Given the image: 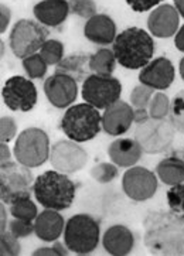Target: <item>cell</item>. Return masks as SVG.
Here are the masks:
<instances>
[{"label":"cell","instance_id":"8d00e7d4","mask_svg":"<svg viewBox=\"0 0 184 256\" xmlns=\"http://www.w3.org/2000/svg\"><path fill=\"white\" fill-rule=\"evenodd\" d=\"M17 138V122L12 116H2L0 119V140L8 143Z\"/></svg>","mask_w":184,"mask_h":256},{"label":"cell","instance_id":"4dcf8cb0","mask_svg":"<svg viewBox=\"0 0 184 256\" xmlns=\"http://www.w3.org/2000/svg\"><path fill=\"white\" fill-rule=\"evenodd\" d=\"M168 119L173 124L177 132L184 134V90L178 92L172 100Z\"/></svg>","mask_w":184,"mask_h":256},{"label":"cell","instance_id":"f546056e","mask_svg":"<svg viewBox=\"0 0 184 256\" xmlns=\"http://www.w3.org/2000/svg\"><path fill=\"white\" fill-rule=\"evenodd\" d=\"M119 176V167L115 163H98L91 168V177L100 184L112 182Z\"/></svg>","mask_w":184,"mask_h":256},{"label":"cell","instance_id":"f35d334b","mask_svg":"<svg viewBox=\"0 0 184 256\" xmlns=\"http://www.w3.org/2000/svg\"><path fill=\"white\" fill-rule=\"evenodd\" d=\"M10 20H12V10L6 4L2 3V6H0V33H6L8 24H10Z\"/></svg>","mask_w":184,"mask_h":256},{"label":"cell","instance_id":"bcb514c9","mask_svg":"<svg viewBox=\"0 0 184 256\" xmlns=\"http://www.w3.org/2000/svg\"><path fill=\"white\" fill-rule=\"evenodd\" d=\"M174 3V8L178 12V14L184 18V0H173Z\"/></svg>","mask_w":184,"mask_h":256},{"label":"cell","instance_id":"ab89813d","mask_svg":"<svg viewBox=\"0 0 184 256\" xmlns=\"http://www.w3.org/2000/svg\"><path fill=\"white\" fill-rule=\"evenodd\" d=\"M13 156L14 153L10 150L8 143H3L0 144V160H2V164H6L8 162H13Z\"/></svg>","mask_w":184,"mask_h":256},{"label":"cell","instance_id":"7c38bea8","mask_svg":"<svg viewBox=\"0 0 184 256\" xmlns=\"http://www.w3.org/2000/svg\"><path fill=\"white\" fill-rule=\"evenodd\" d=\"M50 163L54 170L71 176L86 166L88 153L78 142L58 140L51 146Z\"/></svg>","mask_w":184,"mask_h":256},{"label":"cell","instance_id":"7a4b0ae2","mask_svg":"<svg viewBox=\"0 0 184 256\" xmlns=\"http://www.w3.org/2000/svg\"><path fill=\"white\" fill-rule=\"evenodd\" d=\"M112 50L119 66L126 70H142L152 61L154 42L152 34L140 27H128L118 34Z\"/></svg>","mask_w":184,"mask_h":256},{"label":"cell","instance_id":"9a60e30c","mask_svg":"<svg viewBox=\"0 0 184 256\" xmlns=\"http://www.w3.org/2000/svg\"><path fill=\"white\" fill-rule=\"evenodd\" d=\"M134 122V109L125 100H116L104 109L102 130L109 136H122L128 133Z\"/></svg>","mask_w":184,"mask_h":256},{"label":"cell","instance_id":"4316f807","mask_svg":"<svg viewBox=\"0 0 184 256\" xmlns=\"http://www.w3.org/2000/svg\"><path fill=\"white\" fill-rule=\"evenodd\" d=\"M22 66H23L27 78H30V80H42L48 70V64L44 61L40 52H36V54L23 58Z\"/></svg>","mask_w":184,"mask_h":256},{"label":"cell","instance_id":"ac0fdd59","mask_svg":"<svg viewBox=\"0 0 184 256\" xmlns=\"http://www.w3.org/2000/svg\"><path fill=\"white\" fill-rule=\"evenodd\" d=\"M61 211L44 208L34 220V234L42 242H54L64 234L66 220L60 214Z\"/></svg>","mask_w":184,"mask_h":256},{"label":"cell","instance_id":"3957f363","mask_svg":"<svg viewBox=\"0 0 184 256\" xmlns=\"http://www.w3.org/2000/svg\"><path fill=\"white\" fill-rule=\"evenodd\" d=\"M76 194V182L68 174L48 170L37 176L33 187L36 201L44 208L64 211L72 206Z\"/></svg>","mask_w":184,"mask_h":256},{"label":"cell","instance_id":"8fae6325","mask_svg":"<svg viewBox=\"0 0 184 256\" xmlns=\"http://www.w3.org/2000/svg\"><path fill=\"white\" fill-rule=\"evenodd\" d=\"M2 100L13 112H30L37 105L38 92L33 80L14 75L3 85Z\"/></svg>","mask_w":184,"mask_h":256},{"label":"cell","instance_id":"7bdbcfd3","mask_svg":"<svg viewBox=\"0 0 184 256\" xmlns=\"http://www.w3.org/2000/svg\"><path fill=\"white\" fill-rule=\"evenodd\" d=\"M174 46L177 50L184 52V26H182L174 34Z\"/></svg>","mask_w":184,"mask_h":256},{"label":"cell","instance_id":"2e32d148","mask_svg":"<svg viewBox=\"0 0 184 256\" xmlns=\"http://www.w3.org/2000/svg\"><path fill=\"white\" fill-rule=\"evenodd\" d=\"M176 78V70L173 62L166 57L152 60L139 72V81L154 91H164L172 86Z\"/></svg>","mask_w":184,"mask_h":256},{"label":"cell","instance_id":"44dd1931","mask_svg":"<svg viewBox=\"0 0 184 256\" xmlns=\"http://www.w3.org/2000/svg\"><path fill=\"white\" fill-rule=\"evenodd\" d=\"M142 148L134 140V139L118 138L108 148V156L110 162L122 168H129L138 164V162L142 158Z\"/></svg>","mask_w":184,"mask_h":256},{"label":"cell","instance_id":"f1b7e54d","mask_svg":"<svg viewBox=\"0 0 184 256\" xmlns=\"http://www.w3.org/2000/svg\"><path fill=\"white\" fill-rule=\"evenodd\" d=\"M38 52L48 66H57L64 58V44L58 40L48 38L42 44V47Z\"/></svg>","mask_w":184,"mask_h":256},{"label":"cell","instance_id":"ee69618b","mask_svg":"<svg viewBox=\"0 0 184 256\" xmlns=\"http://www.w3.org/2000/svg\"><path fill=\"white\" fill-rule=\"evenodd\" d=\"M52 248L58 252V256H67V255H70V252H71V250L67 248L66 242H60L58 240L52 242Z\"/></svg>","mask_w":184,"mask_h":256},{"label":"cell","instance_id":"83f0119b","mask_svg":"<svg viewBox=\"0 0 184 256\" xmlns=\"http://www.w3.org/2000/svg\"><path fill=\"white\" fill-rule=\"evenodd\" d=\"M170 108H172V100L168 98L164 92L158 91L153 94L150 104L148 106V112L150 118H156V119H163V118H168L170 114Z\"/></svg>","mask_w":184,"mask_h":256},{"label":"cell","instance_id":"6da1fadb","mask_svg":"<svg viewBox=\"0 0 184 256\" xmlns=\"http://www.w3.org/2000/svg\"><path fill=\"white\" fill-rule=\"evenodd\" d=\"M143 244L153 255H184V218L173 211H152L143 220Z\"/></svg>","mask_w":184,"mask_h":256},{"label":"cell","instance_id":"74e56055","mask_svg":"<svg viewBox=\"0 0 184 256\" xmlns=\"http://www.w3.org/2000/svg\"><path fill=\"white\" fill-rule=\"evenodd\" d=\"M163 0H126L128 6L136 13H144L152 8H158Z\"/></svg>","mask_w":184,"mask_h":256},{"label":"cell","instance_id":"d6a6232c","mask_svg":"<svg viewBox=\"0 0 184 256\" xmlns=\"http://www.w3.org/2000/svg\"><path fill=\"white\" fill-rule=\"evenodd\" d=\"M166 198H168V210L184 218V182L172 186L168 191Z\"/></svg>","mask_w":184,"mask_h":256},{"label":"cell","instance_id":"4fadbf2b","mask_svg":"<svg viewBox=\"0 0 184 256\" xmlns=\"http://www.w3.org/2000/svg\"><path fill=\"white\" fill-rule=\"evenodd\" d=\"M158 176L142 166L129 167L122 177V188L126 197L143 202L154 197L158 191Z\"/></svg>","mask_w":184,"mask_h":256},{"label":"cell","instance_id":"7402d4cb","mask_svg":"<svg viewBox=\"0 0 184 256\" xmlns=\"http://www.w3.org/2000/svg\"><path fill=\"white\" fill-rule=\"evenodd\" d=\"M33 14L46 27H58L67 20L70 3L68 0H42L34 4Z\"/></svg>","mask_w":184,"mask_h":256},{"label":"cell","instance_id":"1f68e13d","mask_svg":"<svg viewBox=\"0 0 184 256\" xmlns=\"http://www.w3.org/2000/svg\"><path fill=\"white\" fill-rule=\"evenodd\" d=\"M154 92L156 91L150 86H148V85H143V84L136 85L132 94H130V105H132V108L134 109H148Z\"/></svg>","mask_w":184,"mask_h":256},{"label":"cell","instance_id":"60d3db41","mask_svg":"<svg viewBox=\"0 0 184 256\" xmlns=\"http://www.w3.org/2000/svg\"><path fill=\"white\" fill-rule=\"evenodd\" d=\"M0 228H2V232L8 231V208H6L4 202H2V206H0Z\"/></svg>","mask_w":184,"mask_h":256},{"label":"cell","instance_id":"ba28073f","mask_svg":"<svg viewBox=\"0 0 184 256\" xmlns=\"http://www.w3.org/2000/svg\"><path fill=\"white\" fill-rule=\"evenodd\" d=\"M36 178L30 167L18 162H8L0 167V200L6 206L13 204L16 200L33 196Z\"/></svg>","mask_w":184,"mask_h":256},{"label":"cell","instance_id":"30bf717a","mask_svg":"<svg viewBox=\"0 0 184 256\" xmlns=\"http://www.w3.org/2000/svg\"><path fill=\"white\" fill-rule=\"evenodd\" d=\"M81 95L84 102L104 110L120 100L122 84L112 75L92 74L82 82Z\"/></svg>","mask_w":184,"mask_h":256},{"label":"cell","instance_id":"277c9868","mask_svg":"<svg viewBox=\"0 0 184 256\" xmlns=\"http://www.w3.org/2000/svg\"><path fill=\"white\" fill-rule=\"evenodd\" d=\"M60 129L71 140L90 142L102 130V114L86 102L71 105L60 120Z\"/></svg>","mask_w":184,"mask_h":256},{"label":"cell","instance_id":"5bb4252c","mask_svg":"<svg viewBox=\"0 0 184 256\" xmlns=\"http://www.w3.org/2000/svg\"><path fill=\"white\" fill-rule=\"evenodd\" d=\"M44 94L51 105L57 109H67L78 96V82L71 76L54 72L44 81Z\"/></svg>","mask_w":184,"mask_h":256},{"label":"cell","instance_id":"9c48e42d","mask_svg":"<svg viewBox=\"0 0 184 256\" xmlns=\"http://www.w3.org/2000/svg\"><path fill=\"white\" fill-rule=\"evenodd\" d=\"M47 40H48L47 27L30 18H22L14 23L8 36L10 50L20 60L38 52L42 44Z\"/></svg>","mask_w":184,"mask_h":256},{"label":"cell","instance_id":"836d02e7","mask_svg":"<svg viewBox=\"0 0 184 256\" xmlns=\"http://www.w3.org/2000/svg\"><path fill=\"white\" fill-rule=\"evenodd\" d=\"M20 238L13 235L10 231L2 232L0 235V255L2 256H17L22 252Z\"/></svg>","mask_w":184,"mask_h":256},{"label":"cell","instance_id":"8992f818","mask_svg":"<svg viewBox=\"0 0 184 256\" xmlns=\"http://www.w3.org/2000/svg\"><path fill=\"white\" fill-rule=\"evenodd\" d=\"M174 136L176 129L168 118H148L136 124L134 129V140L139 143L143 153L148 154H159L170 149Z\"/></svg>","mask_w":184,"mask_h":256},{"label":"cell","instance_id":"e0dca14e","mask_svg":"<svg viewBox=\"0 0 184 256\" xmlns=\"http://www.w3.org/2000/svg\"><path fill=\"white\" fill-rule=\"evenodd\" d=\"M180 26V14L173 4H159L148 17L149 33L158 38L173 37Z\"/></svg>","mask_w":184,"mask_h":256},{"label":"cell","instance_id":"5b68a950","mask_svg":"<svg viewBox=\"0 0 184 256\" xmlns=\"http://www.w3.org/2000/svg\"><path fill=\"white\" fill-rule=\"evenodd\" d=\"M62 236L67 248L72 254L90 255L100 244V224L88 214L72 215L66 222Z\"/></svg>","mask_w":184,"mask_h":256},{"label":"cell","instance_id":"52a82bcc","mask_svg":"<svg viewBox=\"0 0 184 256\" xmlns=\"http://www.w3.org/2000/svg\"><path fill=\"white\" fill-rule=\"evenodd\" d=\"M50 138L40 128H27L14 142V160L20 164L36 168L50 160Z\"/></svg>","mask_w":184,"mask_h":256},{"label":"cell","instance_id":"484cf974","mask_svg":"<svg viewBox=\"0 0 184 256\" xmlns=\"http://www.w3.org/2000/svg\"><path fill=\"white\" fill-rule=\"evenodd\" d=\"M8 212L13 218H20V220H27V221H34L37 215L40 214L37 204L32 200V197L16 200L13 204L8 206Z\"/></svg>","mask_w":184,"mask_h":256},{"label":"cell","instance_id":"f6af8a7d","mask_svg":"<svg viewBox=\"0 0 184 256\" xmlns=\"http://www.w3.org/2000/svg\"><path fill=\"white\" fill-rule=\"evenodd\" d=\"M150 118L148 109H134V122L139 124V122H143L144 119Z\"/></svg>","mask_w":184,"mask_h":256},{"label":"cell","instance_id":"d4e9b609","mask_svg":"<svg viewBox=\"0 0 184 256\" xmlns=\"http://www.w3.org/2000/svg\"><path fill=\"white\" fill-rule=\"evenodd\" d=\"M116 57L114 54V50L110 48H100L91 54V60H90V66H91L94 74L100 75H112L115 68H116Z\"/></svg>","mask_w":184,"mask_h":256},{"label":"cell","instance_id":"b9f144b4","mask_svg":"<svg viewBox=\"0 0 184 256\" xmlns=\"http://www.w3.org/2000/svg\"><path fill=\"white\" fill-rule=\"evenodd\" d=\"M33 256H58V252L52 246H42L34 250Z\"/></svg>","mask_w":184,"mask_h":256},{"label":"cell","instance_id":"7dc6e473","mask_svg":"<svg viewBox=\"0 0 184 256\" xmlns=\"http://www.w3.org/2000/svg\"><path fill=\"white\" fill-rule=\"evenodd\" d=\"M178 71H180V76L184 81V57L180 60V64H178Z\"/></svg>","mask_w":184,"mask_h":256},{"label":"cell","instance_id":"e575fe53","mask_svg":"<svg viewBox=\"0 0 184 256\" xmlns=\"http://www.w3.org/2000/svg\"><path fill=\"white\" fill-rule=\"evenodd\" d=\"M70 3V13L81 17V18H91L96 14V3L95 0H68Z\"/></svg>","mask_w":184,"mask_h":256},{"label":"cell","instance_id":"603a6c76","mask_svg":"<svg viewBox=\"0 0 184 256\" xmlns=\"http://www.w3.org/2000/svg\"><path fill=\"white\" fill-rule=\"evenodd\" d=\"M90 60H91V54L85 51H78L64 56V58L56 66V72L68 75L78 84H82L90 75L94 74L90 66Z\"/></svg>","mask_w":184,"mask_h":256},{"label":"cell","instance_id":"d6986e66","mask_svg":"<svg viewBox=\"0 0 184 256\" xmlns=\"http://www.w3.org/2000/svg\"><path fill=\"white\" fill-rule=\"evenodd\" d=\"M102 246L112 256H125L134 246V235L125 225H112L102 235Z\"/></svg>","mask_w":184,"mask_h":256},{"label":"cell","instance_id":"d590c367","mask_svg":"<svg viewBox=\"0 0 184 256\" xmlns=\"http://www.w3.org/2000/svg\"><path fill=\"white\" fill-rule=\"evenodd\" d=\"M8 231H10L17 238H28L32 234H34V221H27V220H20V218H13L8 221Z\"/></svg>","mask_w":184,"mask_h":256},{"label":"cell","instance_id":"ffe728a7","mask_svg":"<svg viewBox=\"0 0 184 256\" xmlns=\"http://www.w3.org/2000/svg\"><path fill=\"white\" fill-rule=\"evenodd\" d=\"M84 36L88 42L96 46L114 44L116 38V24L108 14H95L86 20L84 26Z\"/></svg>","mask_w":184,"mask_h":256},{"label":"cell","instance_id":"cb8c5ba5","mask_svg":"<svg viewBox=\"0 0 184 256\" xmlns=\"http://www.w3.org/2000/svg\"><path fill=\"white\" fill-rule=\"evenodd\" d=\"M156 176L166 186H176L184 182V158L166 157L156 166Z\"/></svg>","mask_w":184,"mask_h":256}]
</instances>
